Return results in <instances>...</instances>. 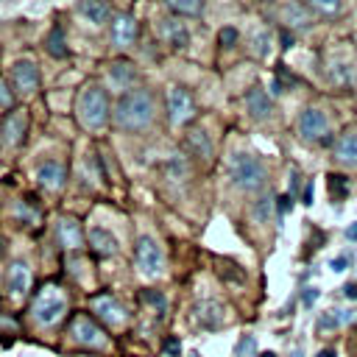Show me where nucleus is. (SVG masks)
<instances>
[{"label":"nucleus","mask_w":357,"mask_h":357,"mask_svg":"<svg viewBox=\"0 0 357 357\" xmlns=\"http://www.w3.org/2000/svg\"><path fill=\"white\" fill-rule=\"evenodd\" d=\"M298 134L307 142H324L329 137V120L321 109H304L298 117Z\"/></svg>","instance_id":"1a4fd4ad"},{"label":"nucleus","mask_w":357,"mask_h":357,"mask_svg":"<svg viewBox=\"0 0 357 357\" xmlns=\"http://www.w3.org/2000/svg\"><path fill=\"white\" fill-rule=\"evenodd\" d=\"M229 176L234 181V187H240L245 192L262 190L265 181H268V170H265L262 159L254 156V153H243V151L229 159Z\"/></svg>","instance_id":"7ed1b4c3"},{"label":"nucleus","mask_w":357,"mask_h":357,"mask_svg":"<svg viewBox=\"0 0 357 357\" xmlns=\"http://www.w3.org/2000/svg\"><path fill=\"white\" fill-rule=\"evenodd\" d=\"M195 117V100L187 89L170 86L167 89V120L173 126H187Z\"/></svg>","instance_id":"423d86ee"},{"label":"nucleus","mask_w":357,"mask_h":357,"mask_svg":"<svg viewBox=\"0 0 357 357\" xmlns=\"http://www.w3.org/2000/svg\"><path fill=\"white\" fill-rule=\"evenodd\" d=\"M184 145H187V151H190L195 159H201V162H209V159H212V139L206 137L204 128H192V131H187Z\"/></svg>","instance_id":"dca6fc26"},{"label":"nucleus","mask_w":357,"mask_h":357,"mask_svg":"<svg viewBox=\"0 0 357 357\" xmlns=\"http://www.w3.org/2000/svg\"><path fill=\"white\" fill-rule=\"evenodd\" d=\"M165 349H167L170 354H178V340H176V337H170V340L165 343Z\"/></svg>","instance_id":"ea45409f"},{"label":"nucleus","mask_w":357,"mask_h":357,"mask_svg":"<svg viewBox=\"0 0 357 357\" xmlns=\"http://www.w3.org/2000/svg\"><path fill=\"white\" fill-rule=\"evenodd\" d=\"M142 301H148L151 307H156V312H165V296H162V293L145 290V293H142Z\"/></svg>","instance_id":"c85d7f7f"},{"label":"nucleus","mask_w":357,"mask_h":357,"mask_svg":"<svg viewBox=\"0 0 357 357\" xmlns=\"http://www.w3.org/2000/svg\"><path fill=\"white\" fill-rule=\"evenodd\" d=\"M70 335H73V340H78L81 346H103V343H106V335H103L100 324H98L89 312L73 315V321H70Z\"/></svg>","instance_id":"0eeeda50"},{"label":"nucleus","mask_w":357,"mask_h":357,"mask_svg":"<svg viewBox=\"0 0 357 357\" xmlns=\"http://www.w3.org/2000/svg\"><path fill=\"white\" fill-rule=\"evenodd\" d=\"M271 209H273V201H271V198H259V201L254 204V218H257V223H265L268 215H271Z\"/></svg>","instance_id":"cd10ccee"},{"label":"nucleus","mask_w":357,"mask_h":357,"mask_svg":"<svg viewBox=\"0 0 357 357\" xmlns=\"http://www.w3.org/2000/svg\"><path fill=\"white\" fill-rule=\"evenodd\" d=\"M290 206H293V198H290V195H282V198H279V212H287Z\"/></svg>","instance_id":"4c0bfd02"},{"label":"nucleus","mask_w":357,"mask_h":357,"mask_svg":"<svg viewBox=\"0 0 357 357\" xmlns=\"http://www.w3.org/2000/svg\"><path fill=\"white\" fill-rule=\"evenodd\" d=\"M284 17H287V22L290 25H307L310 22V17H307V8H301V6H284Z\"/></svg>","instance_id":"a878e982"},{"label":"nucleus","mask_w":357,"mask_h":357,"mask_svg":"<svg viewBox=\"0 0 357 357\" xmlns=\"http://www.w3.org/2000/svg\"><path fill=\"white\" fill-rule=\"evenodd\" d=\"M245 109H248V114L254 120H265L273 112V103H271V98H268V92L262 86H251L245 92Z\"/></svg>","instance_id":"2eb2a0df"},{"label":"nucleus","mask_w":357,"mask_h":357,"mask_svg":"<svg viewBox=\"0 0 357 357\" xmlns=\"http://www.w3.org/2000/svg\"><path fill=\"white\" fill-rule=\"evenodd\" d=\"M78 11H81L92 25H103V22L112 17V6H109V3H100V0H81V3H78Z\"/></svg>","instance_id":"4be33fe9"},{"label":"nucleus","mask_w":357,"mask_h":357,"mask_svg":"<svg viewBox=\"0 0 357 357\" xmlns=\"http://www.w3.org/2000/svg\"><path fill=\"white\" fill-rule=\"evenodd\" d=\"M329 192H332V198H346L349 184H346V178L340 173H332L329 176Z\"/></svg>","instance_id":"bb28decb"},{"label":"nucleus","mask_w":357,"mask_h":357,"mask_svg":"<svg viewBox=\"0 0 357 357\" xmlns=\"http://www.w3.org/2000/svg\"><path fill=\"white\" fill-rule=\"evenodd\" d=\"M56 237H59V245L61 248H81V243H84V231H81V226H78V220L75 218H61L59 223H56Z\"/></svg>","instance_id":"4468645a"},{"label":"nucleus","mask_w":357,"mask_h":357,"mask_svg":"<svg viewBox=\"0 0 357 357\" xmlns=\"http://www.w3.org/2000/svg\"><path fill=\"white\" fill-rule=\"evenodd\" d=\"M167 8H170L173 14H178V17H181V14H192V17H195V14L204 11V3H201V0H170Z\"/></svg>","instance_id":"393cba45"},{"label":"nucleus","mask_w":357,"mask_h":357,"mask_svg":"<svg viewBox=\"0 0 357 357\" xmlns=\"http://www.w3.org/2000/svg\"><path fill=\"white\" fill-rule=\"evenodd\" d=\"M156 114V100L148 89H128L120 95L114 103V126L123 131H142L153 123Z\"/></svg>","instance_id":"f257e3e1"},{"label":"nucleus","mask_w":357,"mask_h":357,"mask_svg":"<svg viewBox=\"0 0 357 357\" xmlns=\"http://www.w3.org/2000/svg\"><path fill=\"white\" fill-rule=\"evenodd\" d=\"M318 357H335V351H332V349H324V351H321Z\"/></svg>","instance_id":"c03bdc74"},{"label":"nucleus","mask_w":357,"mask_h":357,"mask_svg":"<svg viewBox=\"0 0 357 357\" xmlns=\"http://www.w3.org/2000/svg\"><path fill=\"white\" fill-rule=\"evenodd\" d=\"M139 33V25H137V17L128 14V11H120V14H112V42L117 47H131L134 39Z\"/></svg>","instance_id":"9b49d317"},{"label":"nucleus","mask_w":357,"mask_h":357,"mask_svg":"<svg viewBox=\"0 0 357 357\" xmlns=\"http://www.w3.org/2000/svg\"><path fill=\"white\" fill-rule=\"evenodd\" d=\"M268 42H271V39H268L265 31H259V33L254 36V50H257V56H265V53H268Z\"/></svg>","instance_id":"2f4dec72"},{"label":"nucleus","mask_w":357,"mask_h":357,"mask_svg":"<svg viewBox=\"0 0 357 357\" xmlns=\"http://www.w3.org/2000/svg\"><path fill=\"white\" fill-rule=\"evenodd\" d=\"M109 81H112V86H117V89H126V92H128V86L137 81V70H134V64H131V61H126V59L112 61V64H109Z\"/></svg>","instance_id":"a211bd4d"},{"label":"nucleus","mask_w":357,"mask_h":357,"mask_svg":"<svg viewBox=\"0 0 357 357\" xmlns=\"http://www.w3.org/2000/svg\"><path fill=\"white\" fill-rule=\"evenodd\" d=\"M75 117L81 128L98 131L109 120V95L100 84H86L75 98Z\"/></svg>","instance_id":"f03ea898"},{"label":"nucleus","mask_w":357,"mask_h":357,"mask_svg":"<svg viewBox=\"0 0 357 357\" xmlns=\"http://www.w3.org/2000/svg\"><path fill=\"white\" fill-rule=\"evenodd\" d=\"M259 357H276V354H273V351H262Z\"/></svg>","instance_id":"49530a36"},{"label":"nucleus","mask_w":357,"mask_h":357,"mask_svg":"<svg viewBox=\"0 0 357 357\" xmlns=\"http://www.w3.org/2000/svg\"><path fill=\"white\" fill-rule=\"evenodd\" d=\"M343 296H349V298H357V284H346V287H343Z\"/></svg>","instance_id":"79ce46f5"},{"label":"nucleus","mask_w":357,"mask_h":357,"mask_svg":"<svg viewBox=\"0 0 357 357\" xmlns=\"http://www.w3.org/2000/svg\"><path fill=\"white\" fill-rule=\"evenodd\" d=\"M25 128H28V112L25 109H8L0 120V139L8 148H17L25 139Z\"/></svg>","instance_id":"6e6552de"},{"label":"nucleus","mask_w":357,"mask_h":357,"mask_svg":"<svg viewBox=\"0 0 357 357\" xmlns=\"http://www.w3.org/2000/svg\"><path fill=\"white\" fill-rule=\"evenodd\" d=\"M162 36L170 47H187L190 42V33H187V25L178 20V17H167L162 20Z\"/></svg>","instance_id":"6ab92c4d"},{"label":"nucleus","mask_w":357,"mask_h":357,"mask_svg":"<svg viewBox=\"0 0 357 357\" xmlns=\"http://www.w3.org/2000/svg\"><path fill=\"white\" fill-rule=\"evenodd\" d=\"M315 298H318V290H315V287H307V290H304V304L310 307Z\"/></svg>","instance_id":"e433bc0d"},{"label":"nucleus","mask_w":357,"mask_h":357,"mask_svg":"<svg viewBox=\"0 0 357 357\" xmlns=\"http://www.w3.org/2000/svg\"><path fill=\"white\" fill-rule=\"evenodd\" d=\"M198 324L201 326H206V329H215V326H220L223 324V310L218 307V304H201L198 307Z\"/></svg>","instance_id":"5701e85b"},{"label":"nucleus","mask_w":357,"mask_h":357,"mask_svg":"<svg viewBox=\"0 0 357 357\" xmlns=\"http://www.w3.org/2000/svg\"><path fill=\"white\" fill-rule=\"evenodd\" d=\"M290 45H293V36L287 31H282V47H290Z\"/></svg>","instance_id":"37998d69"},{"label":"nucleus","mask_w":357,"mask_h":357,"mask_svg":"<svg viewBox=\"0 0 357 357\" xmlns=\"http://www.w3.org/2000/svg\"><path fill=\"white\" fill-rule=\"evenodd\" d=\"M304 204L307 206L312 204V181H307V187H304Z\"/></svg>","instance_id":"58836bf2"},{"label":"nucleus","mask_w":357,"mask_h":357,"mask_svg":"<svg viewBox=\"0 0 357 357\" xmlns=\"http://www.w3.org/2000/svg\"><path fill=\"white\" fill-rule=\"evenodd\" d=\"M218 39H220V45H226V47H231V45L237 42V31H234V28H223V31L218 33Z\"/></svg>","instance_id":"473e14b6"},{"label":"nucleus","mask_w":357,"mask_h":357,"mask_svg":"<svg viewBox=\"0 0 357 357\" xmlns=\"http://www.w3.org/2000/svg\"><path fill=\"white\" fill-rule=\"evenodd\" d=\"M346 240H351V243H357V223H351V226L346 229Z\"/></svg>","instance_id":"a19ab883"},{"label":"nucleus","mask_w":357,"mask_h":357,"mask_svg":"<svg viewBox=\"0 0 357 357\" xmlns=\"http://www.w3.org/2000/svg\"><path fill=\"white\" fill-rule=\"evenodd\" d=\"M45 45H47V53H50L53 59H64V56H67V39H64V31H61V28H53V31L47 33Z\"/></svg>","instance_id":"b1692460"},{"label":"nucleus","mask_w":357,"mask_h":357,"mask_svg":"<svg viewBox=\"0 0 357 357\" xmlns=\"http://www.w3.org/2000/svg\"><path fill=\"white\" fill-rule=\"evenodd\" d=\"M36 178H39V184L45 187V190H61L64 187V181H67V170H64V165L61 162H56V159H47L45 165H39V170H36Z\"/></svg>","instance_id":"ddd939ff"},{"label":"nucleus","mask_w":357,"mask_h":357,"mask_svg":"<svg viewBox=\"0 0 357 357\" xmlns=\"http://www.w3.org/2000/svg\"><path fill=\"white\" fill-rule=\"evenodd\" d=\"M290 357H304V351H301V349H296V351H293Z\"/></svg>","instance_id":"a18cd8bd"},{"label":"nucleus","mask_w":357,"mask_h":357,"mask_svg":"<svg viewBox=\"0 0 357 357\" xmlns=\"http://www.w3.org/2000/svg\"><path fill=\"white\" fill-rule=\"evenodd\" d=\"M335 159L346 167H357V131H343L335 142Z\"/></svg>","instance_id":"f3484780"},{"label":"nucleus","mask_w":357,"mask_h":357,"mask_svg":"<svg viewBox=\"0 0 357 357\" xmlns=\"http://www.w3.org/2000/svg\"><path fill=\"white\" fill-rule=\"evenodd\" d=\"M349 265H351V254H340L332 259V271H346Z\"/></svg>","instance_id":"f704fd0d"},{"label":"nucleus","mask_w":357,"mask_h":357,"mask_svg":"<svg viewBox=\"0 0 357 357\" xmlns=\"http://www.w3.org/2000/svg\"><path fill=\"white\" fill-rule=\"evenodd\" d=\"M89 307H92V312H95L103 324H109V326H123V324H126V310L117 304V298H114L112 293H98V296H92V298H89Z\"/></svg>","instance_id":"9d476101"},{"label":"nucleus","mask_w":357,"mask_h":357,"mask_svg":"<svg viewBox=\"0 0 357 357\" xmlns=\"http://www.w3.org/2000/svg\"><path fill=\"white\" fill-rule=\"evenodd\" d=\"M31 312H33L36 324L53 326V324L61 321V315L67 312V298H64V293H61L56 284H47V287H42V293L36 296Z\"/></svg>","instance_id":"20e7f679"},{"label":"nucleus","mask_w":357,"mask_h":357,"mask_svg":"<svg viewBox=\"0 0 357 357\" xmlns=\"http://www.w3.org/2000/svg\"><path fill=\"white\" fill-rule=\"evenodd\" d=\"M86 240H89L92 254H98V257H112V254L117 251V240H114V234L106 231V229H89Z\"/></svg>","instance_id":"aec40b11"},{"label":"nucleus","mask_w":357,"mask_h":357,"mask_svg":"<svg viewBox=\"0 0 357 357\" xmlns=\"http://www.w3.org/2000/svg\"><path fill=\"white\" fill-rule=\"evenodd\" d=\"M254 351V337L251 335H245L240 343H237V357H243V354H251Z\"/></svg>","instance_id":"72a5a7b5"},{"label":"nucleus","mask_w":357,"mask_h":357,"mask_svg":"<svg viewBox=\"0 0 357 357\" xmlns=\"http://www.w3.org/2000/svg\"><path fill=\"white\" fill-rule=\"evenodd\" d=\"M0 106L3 109H14V92L8 89L6 78H0Z\"/></svg>","instance_id":"c756f323"},{"label":"nucleus","mask_w":357,"mask_h":357,"mask_svg":"<svg viewBox=\"0 0 357 357\" xmlns=\"http://www.w3.org/2000/svg\"><path fill=\"white\" fill-rule=\"evenodd\" d=\"M134 257H137V268H139L142 276H159L165 271V251L151 234H142L137 240Z\"/></svg>","instance_id":"39448f33"},{"label":"nucleus","mask_w":357,"mask_h":357,"mask_svg":"<svg viewBox=\"0 0 357 357\" xmlns=\"http://www.w3.org/2000/svg\"><path fill=\"white\" fill-rule=\"evenodd\" d=\"M310 8H312V11H321V14H335V11H340V3H337V0H332V3L315 0V3H310Z\"/></svg>","instance_id":"7c9ffc66"},{"label":"nucleus","mask_w":357,"mask_h":357,"mask_svg":"<svg viewBox=\"0 0 357 357\" xmlns=\"http://www.w3.org/2000/svg\"><path fill=\"white\" fill-rule=\"evenodd\" d=\"M11 84H14V89L22 92V95L36 92V89H39V70H36V64L28 61V59H20V61L11 67Z\"/></svg>","instance_id":"f8f14e48"},{"label":"nucleus","mask_w":357,"mask_h":357,"mask_svg":"<svg viewBox=\"0 0 357 357\" xmlns=\"http://www.w3.org/2000/svg\"><path fill=\"white\" fill-rule=\"evenodd\" d=\"M332 315H335V324L340 326V324H349L354 318V310H332Z\"/></svg>","instance_id":"c9c22d12"},{"label":"nucleus","mask_w":357,"mask_h":357,"mask_svg":"<svg viewBox=\"0 0 357 357\" xmlns=\"http://www.w3.org/2000/svg\"><path fill=\"white\" fill-rule=\"evenodd\" d=\"M6 284H8V293H11V296H22V293L31 287V268H28L25 262H14V265L8 268Z\"/></svg>","instance_id":"412c9836"}]
</instances>
